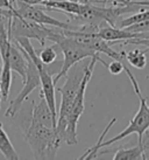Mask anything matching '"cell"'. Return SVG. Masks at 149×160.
<instances>
[{"label": "cell", "instance_id": "cell-1", "mask_svg": "<svg viewBox=\"0 0 149 160\" xmlns=\"http://www.w3.org/2000/svg\"><path fill=\"white\" fill-rule=\"evenodd\" d=\"M47 40H50L53 41L54 43H56L58 46V49L63 54V62H62L61 70L58 71L56 76L54 77V83L55 84L61 80L62 77H65L68 71L70 70V68L74 66L76 63L80 62L82 60L86 58H91L99 56V53L94 52L89 46L79 42L78 40L74 39L72 36L65 35L62 32V28H56V29L50 28Z\"/></svg>", "mask_w": 149, "mask_h": 160}, {"label": "cell", "instance_id": "cell-2", "mask_svg": "<svg viewBox=\"0 0 149 160\" xmlns=\"http://www.w3.org/2000/svg\"><path fill=\"white\" fill-rule=\"evenodd\" d=\"M23 137L31 146L35 159H54L62 144L55 128L47 126L33 118L23 131Z\"/></svg>", "mask_w": 149, "mask_h": 160}, {"label": "cell", "instance_id": "cell-3", "mask_svg": "<svg viewBox=\"0 0 149 160\" xmlns=\"http://www.w3.org/2000/svg\"><path fill=\"white\" fill-rule=\"evenodd\" d=\"M86 67L88 64L84 66L80 62L72 66L65 75V83L63 84V87L57 89L58 92L61 93V107H60V111L57 115L56 131L62 139V142H63V134L68 125V119H69L71 109L74 105V97L78 93V90L82 85Z\"/></svg>", "mask_w": 149, "mask_h": 160}, {"label": "cell", "instance_id": "cell-4", "mask_svg": "<svg viewBox=\"0 0 149 160\" xmlns=\"http://www.w3.org/2000/svg\"><path fill=\"white\" fill-rule=\"evenodd\" d=\"M97 62H101L104 66L107 64V62L100 58V56L90 58V62L88 63L82 85L78 90V93L74 97V105H72L70 116L68 119V125H66V129L64 131V134H63V142H65L68 145H76L78 142V140H77V125H78V120L80 118V116L83 115L84 109H85V91H86L89 82L93 75V69H94Z\"/></svg>", "mask_w": 149, "mask_h": 160}, {"label": "cell", "instance_id": "cell-5", "mask_svg": "<svg viewBox=\"0 0 149 160\" xmlns=\"http://www.w3.org/2000/svg\"><path fill=\"white\" fill-rule=\"evenodd\" d=\"M123 71L127 74L128 78L131 80L132 84H133V88H134L136 96L140 99V108H139L137 112L135 113V116L133 117V119L129 122L127 128L123 130V132L117 134L115 137L111 138V139L106 140V142H103L101 148L106 146H110V145H112L114 142H119V140H121V139H123V138H126L127 136L133 133H136L139 136V142H140L142 136H143V132H145L146 130H147V128L149 126V104L147 103V98L142 96L139 83H137L136 78L134 77V75L131 72V70L128 69L127 66L123 67Z\"/></svg>", "mask_w": 149, "mask_h": 160}, {"label": "cell", "instance_id": "cell-6", "mask_svg": "<svg viewBox=\"0 0 149 160\" xmlns=\"http://www.w3.org/2000/svg\"><path fill=\"white\" fill-rule=\"evenodd\" d=\"M7 26L11 39H17V38L35 39L42 46H44V42L48 39L50 32V28H47L44 25H40L17 15L13 12V9H11Z\"/></svg>", "mask_w": 149, "mask_h": 160}, {"label": "cell", "instance_id": "cell-7", "mask_svg": "<svg viewBox=\"0 0 149 160\" xmlns=\"http://www.w3.org/2000/svg\"><path fill=\"white\" fill-rule=\"evenodd\" d=\"M23 50V49H22ZM23 53L26 55L27 61H28V68H27V75L26 80L23 82V87H22L21 91L18 93V96L14 98L12 102L9 103L8 109L5 112L6 117H14L17 115V112L20 110L21 105L23 102L26 101L28 96L31 95L35 89H37L39 87H41V77H40L39 69L36 67V64L34 61L31 58V56L23 50Z\"/></svg>", "mask_w": 149, "mask_h": 160}, {"label": "cell", "instance_id": "cell-8", "mask_svg": "<svg viewBox=\"0 0 149 160\" xmlns=\"http://www.w3.org/2000/svg\"><path fill=\"white\" fill-rule=\"evenodd\" d=\"M13 12L17 15L21 17L23 19L31 20L34 22H37L40 25L49 27H56L62 29H71L72 25L69 22H62L57 19H54L49 17L47 13H44L43 9L37 5L28 4L23 0H17L13 2Z\"/></svg>", "mask_w": 149, "mask_h": 160}, {"label": "cell", "instance_id": "cell-9", "mask_svg": "<svg viewBox=\"0 0 149 160\" xmlns=\"http://www.w3.org/2000/svg\"><path fill=\"white\" fill-rule=\"evenodd\" d=\"M0 60L2 62L4 61H8L12 71L18 72L19 76L21 77L22 83L25 82L27 75V68H28V61H27V58L25 53H23L22 48L15 41L12 40L8 49H7V52L2 54V55H0Z\"/></svg>", "mask_w": 149, "mask_h": 160}, {"label": "cell", "instance_id": "cell-10", "mask_svg": "<svg viewBox=\"0 0 149 160\" xmlns=\"http://www.w3.org/2000/svg\"><path fill=\"white\" fill-rule=\"evenodd\" d=\"M96 35L101 38V39H104V40H106V41L114 42V43L123 42V41L136 39V38H145L143 35H140V34L131 33V32H128L126 28H120V27L111 26V25L107 27L101 26L100 28L98 29V32L96 33Z\"/></svg>", "mask_w": 149, "mask_h": 160}, {"label": "cell", "instance_id": "cell-11", "mask_svg": "<svg viewBox=\"0 0 149 160\" xmlns=\"http://www.w3.org/2000/svg\"><path fill=\"white\" fill-rule=\"evenodd\" d=\"M41 5L46 8H48L49 11L63 12L70 17L78 15L80 12V7H82L80 4H77L70 0H44Z\"/></svg>", "mask_w": 149, "mask_h": 160}, {"label": "cell", "instance_id": "cell-12", "mask_svg": "<svg viewBox=\"0 0 149 160\" xmlns=\"http://www.w3.org/2000/svg\"><path fill=\"white\" fill-rule=\"evenodd\" d=\"M113 160H145L143 159V150L141 144L133 147H121L115 150L113 153Z\"/></svg>", "mask_w": 149, "mask_h": 160}, {"label": "cell", "instance_id": "cell-13", "mask_svg": "<svg viewBox=\"0 0 149 160\" xmlns=\"http://www.w3.org/2000/svg\"><path fill=\"white\" fill-rule=\"evenodd\" d=\"M0 153L8 160H18L20 159L19 154L17 153L14 146L11 142V139L7 136L6 131L4 130L2 125L0 123Z\"/></svg>", "mask_w": 149, "mask_h": 160}, {"label": "cell", "instance_id": "cell-14", "mask_svg": "<svg viewBox=\"0 0 149 160\" xmlns=\"http://www.w3.org/2000/svg\"><path fill=\"white\" fill-rule=\"evenodd\" d=\"M115 122H117V118H112V119L110 120V123L107 124V126L105 128V130L103 131V133L100 134V137L98 138V140H97L96 144H94L92 147L88 148V150L85 151V153H84V154H82V156L79 157L78 160L96 159L97 157H98V151H99V150H101V144H103V142H104V139H105L106 134L108 133V131L111 130V128H112V126L115 124Z\"/></svg>", "mask_w": 149, "mask_h": 160}, {"label": "cell", "instance_id": "cell-15", "mask_svg": "<svg viewBox=\"0 0 149 160\" xmlns=\"http://www.w3.org/2000/svg\"><path fill=\"white\" fill-rule=\"evenodd\" d=\"M146 53H147L146 50L143 52V50H140L139 48H135L127 52V53H123V56L132 67L136 68V69H143L147 66Z\"/></svg>", "mask_w": 149, "mask_h": 160}, {"label": "cell", "instance_id": "cell-16", "mask_svg": "<svg viewBox=\"0 0 149 160\" xmlns=\"http://www.w3.org/2000/svg\"><path fill=\"white\" fill-rule=\"evenodd\" d=\"M58 46L55 43L54 46H49V47H44L41 52L39 53V58L42 61L43 64L49 66L53 64L54 62H56L57 56H58V52H57Z\"/></svg>", "mask_w": 149, "mask_h": 160}, {"label": "cell", "instance_id": "cell-17", "mask_svg": "<svg viewBox=\"0 0 149 160\" xmlns=\"http://www.w3.org/2000/svg\"><path fill=\"white\" fill-rule=\"evenodd\" d=\"M145 20H149V9H141L140 12L133 14V15L128 17V18L121 19L118 23V27L125 28V27L129 26V25L141 22V21H145Z\"/></svg>", "mask_w": 149, "mask_h": 160}, {"label": "cell", "instance_id": "cell-18", "mask_svg": "<svg viewBox=\"0 0 149 160\" xmlns=\"http://www.w3.org/2000/svg\"><path fill=\"white\" fill-rule=\"evenodd\" d=\"M125 28L131 33H135V34L143 35L145 38H149V20L133 23V25H129Z\"/></svg>", "mask_w": 149, "mask_h": 160}, {"label": "cell", "instance_id": "cell-19", "mask_svg": "<svg viewBox=\"0 0 149 160\" xmlns=\"http://www.w3.org/2000/svg\"><path fill=\"white\" fill-rule=\"evenodd\" d=\"M106 67L112 75H119L123 71L125 64L123 63V60H113L111 63H107Z\"/></svg>", "mask_w": 149, "mask_h": 160}, {"label": "cell", "instance_id": "cell-20", "mask_svg": "<svg viewBox=\"0 0 149 160\" xmlns=\"http://www.w3.org/2000/svg\"><path fill=\"white\" fill-rule=\"evenodd\" d=\"M139 144H141L142 150H143V159H149V126L143 132V136H142L141 140L139 142Z\"/></svg>", "mask_w": 149, "mask_h": 160}, {"label": "cell", "instance_id": "cell-21", "mask_svg": "<svg viewBox=\"0 0 149 160\" xmlns=\"http://www.w3.org/2000/svg\"><path fill=\"white\" fill-rule=\"evenodd\" d=\"M123 45H136V46H143L146 47V52H149V38H136V39H132V40L123 41Z\"/></svg>", "mask_w": 149, "mask_h": 160}, {"label": "cell", "instance_id": "cell-22", "mask_svg": "<svg viewBox=\"0 0 149 160\" xmlns=\"http://www.w3.org/2000/svg\"><path fill=\"white\" fill-rule=\"evenodd\" d=\"M13 4L11 0H0V9H12Z\"/></svg>", "mask_w": 149, "mask_h": 160}, {"label": "cell", "instance_id": "cell-23", "mask_svg": "<svg viewBox=\"0 0 149 160\" xmlns=\"http://www.w3.org/2000/svg\"><path fill=\"white\" fill-rule=\"evenodd\" d=\"M70 1H74V2H77V4H80V5H85V4L92 2V0H70Z\"/></svg>", "mask_w": 149, "mask_h": 160}, {"label": "cell", "instance_id": "cell-24", "mask_svg": "<svg viewBox=\"0 0 149 160\" xmlns=\"http://www.w3.org/2000/svg\"><path fill=\"white\" fill-rule=\"evenodd\" d=\"M132 0H114V4H119V5H127L129 4Z\"/></svg>", "mask_w": 149, "mask_h": 160}, {"label": "cell", "instance_id": "cell-25", "mask_svg": "<svg viewBox=\"0 0 149 160\" xmlns=\"http://www.w3.org/2000/svg\"><path fill=\"white\" fill-rule=\"evenodd\" d=\"M1 101H2V93H1V87H0V105H1Z\"/></svg>", "mask_w": 149, "mask_h": 160}, {"label": "cell", "instance_id": "cell-26", "mask_svg": "<svg viewBox=\"0 0 149 160\" xmlns=\"http://www.w3.org/2000/svg\"><path fill=\"white\" fill-rule=\"evenodd\" d=\"M14 1H17V0H11V2H12V4H13Z\"/></svg>", "mask_w": 149, "mask_h": 160}, {"label": "cell", "instance_id": "cell-27", "mask_svg": "<svg viewBox=\"0 0 149 160\" xmlns=\"http://www.w3.org/2000/svg\"><path fill=\"white\" fill-rule=\"evenodd\" d=\"M0 71H1V64H0Z\"/></svg>", "mask_w": 149, "mask_h": 160}]
</instances>
